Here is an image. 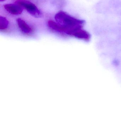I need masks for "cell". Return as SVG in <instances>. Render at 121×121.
<instances>
[{
	"label": "cell",
	"instance_id": "6da1fadb",
	"mask_svg": "<svg viewBox=\"0 0 121 121\" xmlns=\"http://www.w3.org/2000/svg\"><path fill=\"white\" fill-rule=\"evenodd\" d=\"M55 19L60 26L59 32L73 36L75 32L82 29L84 21L75 18L63 11L57 13Z\"/></svg>",
	"mask_w": 121,
	"mask_h": 121
},
{
	"label": "cell",
	"instance_id": "7a4b0ae2",
	"mask_svg": "<svg viewBox=\"0 0 121 121\" xmlns=\"http://www.w3.org/2000/svg\"><path fill=\"white\" fill-rule=\"evenodd\" d=\"M15 3L25 9L27 12L33 17L38 18L42 16L40 11L35 4L30 1L26 0H17Z\"/></svg>",
	"mask_w": 121,
	"mask_h": 121
},
{
	"label": "cell",
	"instance_id": "3957f363",
	"mask_svg": "<svg viewBox=\"0 0 121 121\" xmlns=\"http://www.w3.org/2000/svg\"><path fill=\"white\" fill-rule=\"evenodd\" d=\"M5 9L11 14L18 15L22 13L23 10L22 7L18 4H7L4 5Z\"/></svg>",
	"mask_w": 121,
	"mask_h": 121
},
{
	"label": "cell",
	"instance_id": "277c9868",
	"mask_svg": "<svg viewBox=\"0 0 121 121\" xmlns=\"http://www.w3.org/2000/svg\"><path fill=\"white\" fill-rule=\"evenodd\" d=\"M17 22L19 28L23 33L28 34L32 32L31 28L23 20L20 18H18Z\"/></svg>",
	"mask_w": 121,
	"mask_h": 121
},
{
	"label": "cell",
	"instance_id": "5b68a950",
	"mask_svg": "<svg viewBox=\"0 0 121 121\" xmlns=\"http://www.w3.org/2000/svg\"><path fill=\"white\" fill-rule=\"evenodd\" d=\"M9 25L8 20L4 17H0V29L4 30L7 28Z\"/></svg>",
	"mask_w": 121,
	"mask_h": 121
},
{
	"label": "cell",
	"instance_id": "8992f818",
	"mask_svg": "<svg viewBox=\"0 0 121 121\" xmlns=\"http://www.w3.org/2000/svg\"><path fill=\"white\" fill-rule=\"evenodd\" d=\"M52 3L57 6L62 7L64 4V0H53Z\"/></svg>",
	"mask_w": 121,
	"mask_h": 121
},
{
	"label": "cell",
	"instance_id": "52a82bcc",
	"mask_svg": "<svg viewBox=\"0 0 121 121\" xmlns=\"http://www.w3.org/2000/svg\"><path fill=\"white\" fill-rule=\"evenodd\" d=\"M5 0H0V1H3Z\"/></svg>",
	"mask_w": 121,
	"mask_h": 121
}]
</instances>
